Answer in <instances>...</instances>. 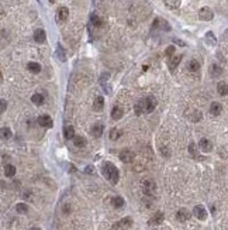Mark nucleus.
<instances>
[{"label": "nucleus", "instance_id": "c756f323", "mask_svg": "<svg viewBox=\"0 0 228 230\" xmlns=\"http://www.w3.org/2000/svg\"><path fill=\"white\" fill-rule=\"evenodd\" d=\"M187 68H189V71L190 72H197L200 69V62L197 60H191L190 62H189Z\"/></svg>", "mask_w": 228, "mask_h": 230}, {"label": "nucleus", "instance_id": "412c9836", "mask_svg": "<svg viewBox=\"0 0 228 230\" xmlns=\"http://www.w3.org/2000/svg\"><path fill=\"white\" fill-rule=\"evenodd\" d=\"M63 136L66 140H73V137H75V128L72 126H66L63 128Z\"/></svg>", "mask_w": 228, "mask_h": 230}, {"label": "nucleus", "instance_id": "4468645a", "mask_svg": "<svg viewBox=\"0 0 228 230\" xmlns=\"http://www.w3.org/2000/svg\"><path fill=\"white\" fill-rule=\"evenodd\" d=\"M132 224V219L131 217H123L118 223H115V229H128L129 226Z\"/></svg>", "mask_w": 228, "mask_h": 230}, {"label": "nucleus", "instance_id": "2eb2a0df", "mask_svg": "<svg viewBox=\"0 0 228 230\" xmlns=\"http://www.w3.org/2000/svg\"><path fill=\"white\" fill-rule=\"evenodd\" d=\"M186 116H187L193 123H197V122H200V120L203 119L201 112H199V110H190L189 113H186Z\"/></svg>", "mask_w": 228, "mask_h": 230}, {"label": "nucleus", "instance_id": "39448f33", "mask_svg": "<svg viewBox=\"0 0 228 230\" xmlns=\"http://www.w3.org/2000/svg\"><path fill=\"white\" fill-rule=\"evenodd\" d=\"M193 215L196 216L199 220H205V219H207V210H205V207L203 206V205H197L193 209Z\"/></svg>", "mask_w": 228, "mask_h": 230}, {"label": "nucleus", "instance_id": "b1692460", "mask_svg": "<svg viewBox=\"0 0 228 230\" xmlns=\"http://www.w3.org/2000/svg\"><path fill=\"white\" fill-rule=\"evenodd\" d=\"M205 43L208 44V45H215L217 44V38H215V35H214V33L213 31H208V33H205Z\"/></svg>", "mask_w": 228, "mask_h": 230}, {"label": "nucleus", "instance_id": "e433bc0d", "mask_svg": "<svg viewBox=\"0 0 228 230\" xmlns=\"http://www.w3.org/2000/svg\"><path fill=\"white\" fill-rule=\"evenodd\" d=\"M2 137L4 140L10 139V137H11V130H10V128H8V127H3L2 128Z\"/></svg>", "mask_w": 228, "mask_h": 230}, {"label": "nucleus", "instance_id": "c85d7f7f", "mask_svg": "<svg viewBox=\"0 0 228 230\" xmlns=\"http://www.w3.org/2000/svg\"><path fill=\"white\" fill-rule=\"evenodd\" d=\"M73 144H75V147H84L86 145V140L82 136H75L73 137Z\"/></svg>", "mask_w": 228, "mask_h": 230}, {"label": "nucleus", "instance_id": "0eeeda50", "mask_svg": "<svg viewBox=\"0 0 228 230\" xmlns=\"http://www.w3.org/2000/svg\"><path fill=\"white\" fill-rule=\"evenodd\" d=\"M38 124L41 126V127H45V128H49L53 126V122L52 119H51V116H48V114H42V116L38 117Z\"/></svg>", "mask_w": 228, "mask_h": 230}, {"label": "nucleus", "instance_id": "79ce46f5", "mask_svg": "<svg viewBox=\"0 0 228 230\" xmlns=\"http://www.w3.org/2000/svg\"><path fill=\"white\" fill-rule=\"evenodd\" d=\"M84 172H87V174H93V172H94V168H93L92 165H89V167H86Z\"/></svg>", "mask_w": 228, "mask_h": 230}, {"label": "nucleus", "instance_id": "423d86ee", "mask_svg": "<svg viewBox=\"0 0 228 230\" xmlns=\"http://www.w3.org/2000/svg\"><path fill=\"white\" fill-rule=\"evenodd\" d=\"M120 159L123 162H125V164H128V162H131L132 159H134V153H132L131 150H128V148H124V150L120 151Z\"/></svg>", "mask_w": 228, "mask_h": 230}, {"label": "nucleus", "instance_id": "4c0bfd02", "mask_svg": "<svg viewBox=\"0 0 228 230\" xmlns=\"http://www.w3.org/2000/svg\"><path fill=\"white\" fill-rule=\"evenodd\" d=\"M175 51H176V48H175V47H173V45H169V47H168V48H166V50H165V55H166V57H169V58H170V57H172V55H173V54H175Z\"/></svg>", "mask_w": 228, "mask_h": 230}, {"label": "nucleus", "instance_id": "37998d69", "mask_svg": "<svg viewBox=\"0 0 228 230\" xmlns=\"http://www.w3.org/2000/svg\"><path fill=\"white\" fill-rule=\"evenodd\" d=\"M6 106H7V103H6V100H4V99H2V109H0V110H2V113L6 110Z\"/></svg>", "mask_w": 228, "mask_h": 230}, {"label": "nucleus", "instance_id": "72a5a7b5", "mask_svg": "<svg viewBox=\"0 0 228 230\" xmlns=\"http://www.w3.org/2000/svg\"><path fill=\"white\" fill-rule=\"evenodd\" d=\"M56 55H58V58H59V61H66V55H65V51L62 50V47L58 44V47H56Z\"/></svg>", "mask_w": 228, "mask_h": 230}, {"label": "nucleus", "instance_id": "f704fd0d", "mask_svg": "<svg viewBox=\"0 0 228 230\" xmlns=\"http://www.w3.org/2000/svg\"><path fill=\"white\" fill-rule=\"evenodd\" d=\"M92 23L94 24L96 27H100L101 24H103V20L100 18V16H97L96 13H93V14H92Z\"/></svg>", "mask_w": 228, "mask_h": 230}, {"label": "nucleus", "instance_id": "a211bd4d", "mask_svg": "<svg viewBox=\"0 0 228 230\" xmlns=\"http://www.w3.org/2000/svg\"><path fill=\"white\" fill-rule=\"evenodd\" d=\"M180 61H182V55H175V57H172L170 60H169V69L173 72L175 68L180 64Z\"/></svg>", "mask_w": 228, "mask_h": 230}, {"label": "nucleus", "instance_id": "393cba45", "mask_svg": "<svg viewBox=\"0 0 228 230\" xmlns=\"http://www.w3.org/2000/svg\"><path fill=\"white\" fill-rule=\"evenodd\" d=\"M27 69L30 72H33V74H38V72H41V65L37 62H28L27 64Z\"/></svg>", "mask_w": 228, "mask_h": 230}, {"label": "nucleus", "instance_id": "1a4fd4ad", "mask_svg": "<svg viewBox=\"0 0 228 230\" xmlns=\"http://www.w3.org/2000/svg\"><path fill=\"white\" fill-rule=\"evenodd\" d=\"M90 131H92V136L96 137V139L101 137V134H103V131H104L103 123H94V124L92 126V128H90Z\"/></svg>", "mask_w": 228, "mask_h": 230}, {"label": "nucleus", "instance_id": "a878e982", "mask_svg": "<svg viewBox=\"0 0 228 230\" xmlns=\"http://www.w3.org/2000/svg\"><path fill=\"white\" fill-rule=\"evenodd\" d=\"M210 74L213 75L214 78L220 76V75L222 74V68H221V66H218L217 64H213V65L210 66Z\"/></svg>", "mask_w": 228, "mask_h": 230}, {"label": "nucleus", "instance_id": "a18cd8bd", "mask_svg": "<svg viewBox=\"0 0 228 230\" xmlns=\"http://www.w3.org/2000/svg\"><path fill=\"white\" fill-rule=\"evenodd\" d=\"M30 230H41V229H39V227H31Z\"/></svg>", "mask_w": 228, "mask_h": 230}, {"label": "nucleus", "instance_id": "c03bdc74", "mask_svg": "<svg viewBox=\"0 0 228 230\" xmlns=\"http://www.w3.org/2000/svg\"><path fill=\"white\" fill-rule=\"evenodd\" d=\"M175 43H176V44H177V45H180V47H185V45H186V44H185V43H183V41H182V40H175Z\"/></svg>", "mask_w": 228, "mask_h": 230}, {"label": "nucleus", "instance_id": "f03ea898", "mask_svg": "<svg viewBox=\"0 0 228 230\" xmlns=\"http://www.w3.org/2000/svg\"><path fill=\"white\" fill-rule=\"evenodd\" d=\"M141 102H142L144 112H146V113H151V112H154V109L156 107V105H158L156 97H154V96H148V97H145L144 100H141Z\"/></svg>", "mask_w": 228, "mask_h": 230}, {"label": "nucleus", "instance_id": "bb28decb", "mask_svg": "<svg viewBox=\"0 0 228 230\" xmlns=\"http://www.w3.org/2000/svg\"><path fill=\"white\" fill-rule=\"evenodd\" d=\"M217 92H218L221 96H225V95L228 93V85L225 82H220L218 85H217Z\"/></svg>", "mask_w": 228, "mask_h": 230}, {"label": "nucleus", "instance_id": "58836bf2", "mask_svg": "<svg viewBox=\"0 0 228 230\" xmlns=\"http://www.w3.org/2000/svg\"><path fill=\"white\" fill-rule=\"evenodd\" d=\"M142 102H138L137 105H135V113H137V116H139L141 113H142Z\"/></svg>", "mask_w": 228, "mask_h": 230}, {"label": "nucleus", "instance_id": "6ab92c4d", "mask_svg": "<svg viewBox=\"0 0 228 230\" xmlns=\"http://www.w3.org/2000/svg\"><path fill=\"white\" fill-rule=\"evenodd\" d=\"M103 107H104V99H103V96H96L94 102H93V109H94V110H97V112H101V110H103Z\"/></svg>", "mask_w": 228, "mask_h": 230}, {"label": "nucleus", "instance_id": "49530a36", "mask_svg": "<svg viewBox=\"0 0 228 230\" xmlns=\"http://www.w3.org/2000/svg\"><path fill=\"white\" fill-rule=\"evenodd\" d=\"M48 2H49V3H55L56 0H48Z\"/></svg>", "mask_w": 228, "mask_h": 230}, {"label": "nucleus", "instance_id": "ea45409f", "mask_svg": "<svg viewBox=\"0 0 228 230\" xmlns=\"http://www.w3.org/2000/svg\"><path fill=\"white\" fill-rule=\"evenodd\" d=\"M62 210H63L65 215H69V213H70V206H69V203H65V206L62 207Z\"/></svg>", "mask_w": 228, "mask_h": 230}, {"label": "nucleus", "instance_id": "473e14b6", "mask_svg": "<svg viewBox=\"0 0 228 230\" xmlns=\"http://www.w3.org/2000/svg\"><path fill=\"white\" fill-rule=\"evenodd\" d=\"M110 140H113V141H115V140H118L121 137V131L118 130V128H111L110 130V134H109Z\"/></svg>", "mask_w": 228, "mask_h": 230}, {"label": "nucleus", "instance_id": "4be33fe9", "mask_svg": "<svg viewBox=\"0 0 228 230\" xmlns=\"http://www.w3.org/2000/svg\"><path fill=\"white\" fill-rule=\"evenodd\" d=\"M4 175L7 176V178H13V176L16 175V167L11 164L4 165Z\"/></svg>", "mask_w": 228, "mask_h": 230}, {"label": "nucleus", "instance_id": "5701e85b", "mask_svg": "<svg viewBox=\"0 0 228 230\" xmlns=\"http://www.w3.org/2000/svg\"><path fill=\"white\" fill-rule=\"evenodd\" d=\"M163 3L168 9L170 10H175V9H179L180 6V0H163Z\"/></svg>", "mask_w": 228, "mask_h": 230}, {"label": "nucleus", "instance_id": "ddd939ff", "mask_svg": "<svg viewBox=\"0 0 228 230\" xmlns=\"http://www.w3.org/2000/svg\"><path fill=\"white\" fill-rule=\"evenodd\" d=\"M56 17H58L59 21L68 20V17H69V10H68V7H65V6L59 7L58 12H56Z\"/></svg>", "mask_w": 228, "mask_h": 230}, {"label": "nucleus", "instance_id": "aec40b11", "mask_svg": "<svg viewBox=\"0 0 228 230\" xmlns=\"http://www.w3.org/2000/svg\"><path fill=\"white\" fill-rule=\"evenodd\" d=\"M124 114V110L120 107V106H114L111 110V119L113 120H120Z\"/></svg>", "mask_w": 228, "mask_h": 230}, {"label": "nucleus", "instance_id": "20e7f679", "mask_svg": "<svg viewBox=\"0 0 228 230\" xmlns=\"http://www.w3.org/2000/svg\"><path fill=\"white\" fill-rule=\"evenodd\" d=\"M199 17L201 18L203 21H210L214 18V13L210 7H201L199 10Z\"/></svg>", "mask_w": 228, "mask_h": 230}, {"label": "nucleus", "instance_id": "c9c22d12", "mask_svg": "<svg viewBox=\"0 0 228 230\" xmlns=\"http://www.w3.org/2000/svg\"><path fill=\"white\" fill-rule=\"evenodd\" d=\"M16 210L18 213H27L28 212V206L25 203H17L16 205Z\"/></svg>", "mask_w": 228, "mask_h": 230}, {"label": "nucleus", "instance_id": "f3484780", "mask_svg": "<svg viewBox=\"0 0 228 230\" xmlns=\"http://www.w3.org/2000/svg\"><path fill=\"white\" fill-rule=\"evenodd\" d=\"M222 112V106L221 103L218 102H213L210 105V114H213V116H220Z\"/></svg>", "mask_w": 228, "mask_h": 230}, {"label": "nucleus", "instance_id": "9d476101", "mask_svg": "<svg viewBox=\"0 0 228 230\" xmlns=\"http://www.w3.org/2000/svg\"><path fill=\"white\" fill-rule=\"evenodd\" d=\"M176 219L179 222H187L190 219V212H189L186 207H182L176 212Z\"/></svg>", "mask_w": 228, "mask_h": 230}, {"label": "nucleus", "instance_id": "7ed1b4c3", "mask_svg": "<svg viewBox=\"0 0 228 230\" xmlns=\"http://www.w3.org/2000/svg\"><path fill=\"white\" fill-rule=\"evenodd\" d=\"M142 191L145 195H154V192L156 191V184H155L154 179L151 178H146L142 181Z\"/></svg>", "mask_w": 228, "mask_h": 230}, {"label": "nucleus", "instance_id": "7c9ffc66", "mask_svg": "<svg viewBox=\"0 0 228 230\" xmlns=\"http://www.w3.org/2000/svg\"><path fill=\"white\" fill-rule=\"evenodd\" d=\"M31 100H33L34 105L41 106L42 103H44V96H42L41 93H34V95H33V97H31Z\"/></svg>", "mask_w": 228, "mask_h": 230}, {"label": "nucleus", "instance_id": "6e6552de", "mask_svg": "<svg viewBox=\"0 0 228 230\" xmlns=\"http://www.w3.org/2000/svg\"><path fill=\"white\" fill-rule=\"evenodd\" d=\"M162 29L165 31H170V26L166 20H162V18H155L154 23H152V29Z\"/></svg>", "mask_w": 228, "mask_h": 230}, {"label": "nucleus", "instance_id": "a19ab883", "mask_svg": "<svg viewBox=\"0 0 228 230\" xmlns=\"http://www.w3.org/2000/svg\"><path fill=\"white\" fill-rule=\"evenodd\" d=\"M160 153H162L163 157H169V155H170V151H169L168 148H163V147L160 148Z\"/></svg>", "mask_w": 228, "mask_h": 230}, {"label": "nucleus", "instance_id": "9b49d317", "mask_svg": "<svg viewBox=\"0 0 228 230\" xmlns=\"http://www.w3.org/2000/svg\"><path fill=\"white\" fill-rule=\"evenodd\" d=\"M34 40H35L38 44H44L45 41H47V34H45L44 30L37 29L35 31H34Z\"/></svg>", "mask_w": 228, "mask_h": 230}, {"label": "nucleus", "instance_id": "f8f14e48", "mask_svg": "<svg viewBox=\"0 0 228 230\" xmlns=\"http://www.w3.org/2000/svg\"><path fill=\"white\" fill-rule=\"evenodd\" d=\"M199 147H200V150L203 151V153H210L211 150H213V144H211V141L210 140H207V139H201L199 141Z\"/></svg>", "mask_w": 228, "mask_h": 230}, {"label": "nucleus", "instance_id": "cd10ccee", "mask_svg": "<svg viewBox=\"0 0 228 230\" xmlns=\"http://www.w3.org/2000/svg\"><path fill=\"white\" fill-rule=\"evenodd\" d=\"M111 205L114 207H117V209H120V207L124 206V199L121 198V196H114V198L111 199Z\"/></svg>", "mask_w": 228, "mask_h": 230}, {"label": "nucleus", "instance_id": "f257e3e1", "mask_svg": "<svg viewBox=\"0 0 228 230\" xmlns=\"http://www.w3.org/2000/svg\"><path fill=\"white\" fill-rule=\"evenodd\" d=\"M101 172L106 176V179H109L111 184H117L118 178H120V172H118L117 167L113 165L111 162H104L103 167H101Z\"/></svg>", "mask_w": 228, "mask_h": 230}, {"label": "nucleus", "instance_id": "2f4dec72", "mask_svg": "<svg viewBox=\"0 0 228 230\" xmlns=\"http://www.w3.org/2000/svg\"><path fill=\"white\" fill-rule=\"evenodd\" d=\"M189 153H190V155L193 157V158H196V159L200 158V157H199V151H197V147H196L194 143H190V144H189Z\"/></svg>", "mask_w": 228, "mask_h": 230}, {"label": "nucleus", "instance_id": "dca6fc26", "mask_svg": "<svg viewBox=\"0 0 228 230\" xmlns=\"http://www.w3.org/2000/svg\"><path fill=\"white\" fill-rule=\"evenodd\" d=\"M163 217H165V216H163V213L160 212V210H158V212L155 213V215L152 216L151 219H149L148 223L151 224V226H152V224H160L163 222Z\"/></svg>", "mask_w": 228, "mask_h": 230}]
</instances>
